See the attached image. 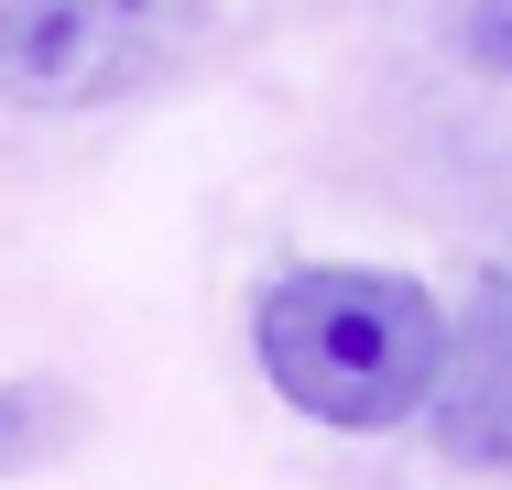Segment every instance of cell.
Masks as SVG:
<instances>
[{"mask_svg": "<svg viewBox=\"0 0 512 490\" xmlns=\"http://www.w3.org/2000/svg\"><path fill=\"white\" fill-rule=\"evenodd\" d=\"M425 425H436V447L458 469H512V273H480L458 294Z\"/></svg>", "mask_w": 512, "mask_h": 490, "instance_id": "3957f363", "label": "cell"}, {"mask_svg": "<svg viewBox=\"0 0 512 490\" xmlns=\"http://www.w3.org/2000/svg\"><path fill=\"white\" fill-rule=\"evenodd\" d=\"M33 447V392H0V469H22Z\"/></svg>", "mask_w": 512, "mask_h": 490, "instance_id": "5b68a950", "label": "cell"}, {"mask_svg": "<svg viewBox=\"0 0 512 490\" xmlns=\"http://www.w3.org/2000/svg\"><path fill=\"white\" fill-rule=\"evenodd\" d=\"M175 44V0H0V98L99 109Z\"/></svg>", "mask_w": 512, "mask_h": 490, "instance_id": "7a4b0ae2", "label": "cell"}, {"mask_svg": "<svg viewBox=\"0 0 512 490\" xmlns=\"http://www.w3.org/2000/svg\"><path fill=\"white\" fill-rule=\"evenodd\" d=\"M251 349H262V382L295 414L338 425V436H393L436 392L447 305L414 273H382V262H306V273L262 284Z\"/></svg>", "mask_w": 512, "mask_h": 490, "instance_id": "6da1fadb", "label": "cell"}, {"mask_svg": "<svg viewBox=\"0 0 512 490\" xmlns=\"http://www.w3.org/2000/svg\"><path fill=\"white\" fill-rule=\"evenodd\" d=\"M458 44H469L491 77H512V0H458Z\"/></svg>", "mask_w": 512, "mask_h": 490, "instance_id": "277c9868", "label": "cell"}]
</instances>
